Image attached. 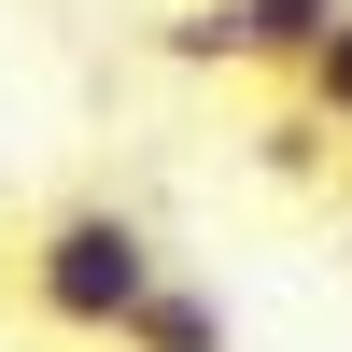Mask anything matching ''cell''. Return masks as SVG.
Returning a JSON list of instances; mask_svg holds the SVG:
<instances>
[{"instance_id": "6da1fadb", "label": "cell", "mask_w": 352, "mask_h": 352, "mask_svg": "<svg viewBox=\"0 0 352 352\" xmlns=\"http://www.w3.org/2000/svg\"><path fill=\"white\" fill-rule=\"evenodd\" d=\"M155 282H169L155 226L113 212V197L43 212V226H28V254H14V296L43 310L56 338H99V352H127V324H141V296H155Z\"/></svg>"}, {"instance_id": "7a4b0ae2", "label": "cell", "mask_w": 352, "mask_h": 352, "mask_svg": "<svg viewBox=\"0 0 352 352\" xmlns=\"http://www.w3.org/2000/svg\"><path fill=\"white\" fill-rule=\"evenodd\" d=\"M338 14H352V0H240V71H282V85H296L310 56L338 43Z\"/></svg>"}, {"instance_id": "3957f363", "label": "cell", "mask_w": 352, "mask_h": 352, "mask_svg": "<svg viewBox=\"0 0 352 352\" xmlns=\"http://www.w3.org/2000/svg\"><path fill=\"white\" fill-rule=\"evenodd\" d=\"M338 155H352V127H338V113H310V99H282L268 127H254V169H268V184H324Z\"/></svg>"}, {"instance_id": "277c9868", "label": "cell", "mask_w": 352, "mask_h": 352, "mask_svg": "<svg viewBox=\"0 0 352 352\" xmlns=\"http://www.w3.org/2000/svg\"><path fill=\"white\" fill-rule=\"evenodd\" d=\"M127 352H226V296H212V282H184V268H169L155 296H141V324H127Z\"/></svg>"}, {"instance_id": "5b68a950", "label": "cell", "mask_w": 352, "mask_h": 352, "mask_svg": "<svg viewBox=\"0 0 352 352\" xmlns=\"http://www.w3.org/2000/svg\"><path fill=\"white\" fill-rule=\"evenodd\" d=\"M155 56H169V71H240V0H184V14H155Z\"/></svg>"}, {"instance_id": "8992f818", "label": "cell", "mask_w": 352, "mask_h": 352, "mask_svg": "<svg viewBox=\"0 0 352 352\" xmlns=\"http://www.w3.org/2000/svg\"><path fill=\"white\" fill-rule=\"evenodd\" d=\"M296 99H310V113H338V127H352V14H338V43H324V56L296 71Z\"/></svg>"}]
</instances>
